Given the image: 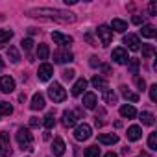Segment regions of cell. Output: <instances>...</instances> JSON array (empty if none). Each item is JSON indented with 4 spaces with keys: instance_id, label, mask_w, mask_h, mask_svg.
I'll list each match as a JSON object with an SVG mask.
<instances>
[{
    "instance_id": "6da1fadb",
    "label": "cell",
    "mask_w": 157,
    "mask_h": 157,
    "mask_svg": "<svg viewBox=\"0 0 157 157\" xmlns=\"http://www.w3.org/2000/svg\"><path fill=\"white\" fill-rule=\"evenodd\" d=\"M28 15L33 19H43V21H56L59 24H72L76 22V15L70 11L63 10H52V8H37V10H28Z\"/></svg>"
},
{
    "instance_id": "7a4b0ae2",
    "label": "cell",
    "mask_w": 157,
    "mask_h": 157,
    "mask_svg": "<svg viewBox=\"0 0 157 157\" xmlns=\"http://www.w3.org/2000/svg\"><path fill=\"white\" fill-rule=\"evenodd\" d=\"M17 142H19V146H21V150H26V151H32L33 148V135L30 133V129L28 128H21L19 131H17Z\"/></svg>"
},
{
    "instance_id": "3957f363",
    "label": "cell",
    "mask_w": 157,
    "mask_h": 157,
    "mask_svg": "<svg viewBox=\"0 0 157 157\" xmlns=\"http://www.w3.org/2000/svg\"><path fill=\"white\" fill-rule=\"evenodd\" d=\"M48 96H50L54 102H63V100L67 98V91L63 89V85H61V83L54 82V83L48 87Z\"/></svg>"
},
{
    "instance_id": "277c9868",
    "label": "cell",
    "mask_w": 157,
    "mask_h": 157,
    "mask_svg": "<svg viewBox=\"0 0 157 157\" xmlns=\"http://www.w3.org/2000/svg\"><path fill=\"white\" fill-rule=\"evenodd\" d=\"M91 135H93V129H91L89 124H80V126H76V129H74V139L80 140V142L91 139Z\"/></svg>"
},
{
    "instance_id": "5b68a950",
    "label": "cell",
    "mask_w": 157,
    "mask_h": 157,
    "mask_svg": "<svg viewBox=\"0 0 157 157\" xmlns=\"http://www.w3.org/2000/svg\"><path fill=\"white\" fill-rule=\"evenodd\" d=\"M0 155L10 157L11 155V142H10V133L0 131Z\"/></svg>"
},
{
    "instance_id": "8992f818",
    "label": "cell",
    "mask_w": 157,
    "mask_h": 157,
    "mask_svg": "<svg viewBox=\"0 0 157 157\" xmlns=\"http://www.w3.org/2000/svg\"><path fill=\"white\" fill-rule=\"evenodd\" d=\"M96 33H98V37H100V41H102V44H104V46H107V44L113 41V30H111L109 26H105V24L98 26Z\"/></svg>"
},
{
    "instance_id": "52a82bcc",
    "label": "cell",
    "mask_w": 157,
    "mask_h": 157,
    "mask_svg": "<svg viewBox=\"0 0 157 157\" xmlns=\"http://www.w3.org/2000/svg\"><path fill=\"white\" fill-rule=\"evenodd\" d=\"M111 59L118 65H128L129 61V56H128V50L126 48H115L113 54H111Z\"/></svg>"
},
{
    "instance_id": "ba28073f",
    "label": "cell",
    "mask_w": 157,
    "mask_h": 157,
    "mask_svg": "<svg viewBox=\"0 0 157 157\" xmlns=\"http://www.w3.org/2000/svg\"><path fill=\"white\" fill-rule=\"evenodd\" d=\"M0 91L6 93V94L15 91V80L11 76H2V78H0Z\"/></svg>"
},
{
    "instance_id": "9c48e42d",
    "label": "cell",
    "mask_w": 157,
    "mask_h": 157,
    "mask_svg": "<svg viewBox=\"0 0 157 157\" xmlns=\"http://www.w3.org/2000/svg\"><path fill=\"white\" fill-rule=\"evenodd\" d=\"M37 76H39L41 82H48L50 78L54 76V67L48 65V63H43V65L39 67V70H37Z\"/></svg>"
},
{
    "instance_id": "30bf717a",
    "label": "cell",
    "mask_w": 157,
    "mask_h": 157,
    "mask_svg": "<svg viewBox=\"0 0 157 157\" xmlns=\"http://www.w3.org/2000/svg\"><path fill=\"white\" fill-rule=\"evenodd\" d=\"M124 44H126L131 52H139V50H140V41H139V37L133 35V33L124 35Z\"/></svg>"
},
{
    "instance_id": "8fae6325",
    "label": "cell",
    "mask_w": 157,
    "mask_h": 157,
    "mask_svg": "<svg viewBox=\"0 0 157 157\" xmlns=\"http://www.w3.org/2000/svg\"><path fill=\"white\" fill-rule=\"evenodd\" d=\"M54 61L56 63H70V61H74V54L68 50H57L54 54Z\"/></svg>"
},
{
    "instance_id": "7c38bea8",
    "label": "cell",
    "mask_w": 157,
    "mask_h": 157,
    "mask_svg": "<svg viewBox=\"0 0 157 157\" xmlns=\"http://www.w3.org/2000/svg\"><path fill=\"white\" fill-rule=\"evenodd\" d=\"M85 89H87V80H85V78L76 80V83L72 85V96H80V94H83Z\"/></svg>"
},
{
    "instance_id": "4fadbf2b",
    "label": "cell",
    "mask_w": 157,
    "mask_h": 157,
    "mask_svg": "<svg viewBox=\"0 0 157 157\" xmlns=\"http://www.w3.org/2000/svg\"><path fill=\"white\" fill-rule=\"evenodd\" d=\"M52 39H54L56 44H61V46L72 44V41H74L70 35H63V33H59V32H54V33H52Z\"/></svg>"
},
{
    "instance_id": "5bb4252c",
    "label": "cell",
    "mask_w": 157,
    "mask_h": 157,
    "mask_svg": "<svg viewBox=\"0 0 157 157\" xmlns=\"http://www.w3.org/2000/svg\"><path fill=\"white\" fill-rule=\"evenodd\" d=\"M76 120H78V117H76L72 111H63L61 124H63L65 128H72V126H76Z\"/></svg>"
},
{
    "instance_id": "9a60e30c",
    "label": "cell",
    "mask_w": 157,
    "mask_h": 157,
    "mask_svg": "<svg viewBox=\"0 0 157 157\" xmlns=\"http://www.w3.org/2000/svg\"><path fill=\"white\" fill-rule=\"evenodd\" d=\"M30 107H32L33 111H41V109H44V96H43L41 93H35L33 98H32Z\"/></svg>"
},
{
    "instance_id": "2e32d148",
    "label": "cell",
    "mask_w": 157,
    "mask_h": 157,
    "mask_svg": "<svg viewBox=\"0 0 157 157\" xmlns=\"http://www.w3.org/2000/svg\"><path fill=\"white\" fill-rule=\"evenodd\" d=\"M52 153L56 155V157H61L63 153H65V142H63V139H54V142H52Z\"/></svg>"
},
{
    "instance_id": "e0dca14e",
    "label": "cell",
    "mask_w": 157,
    "mask_h": 157,
    "mask_svg": "<svg viewBox=\"0 0 157 157\" xmlns=\"http://www.w3.org/2000/svg\"><path fill=\"white\" fill-rule=\"evenodd\" d=\"M96 104H98L96 94H94V93H85V96H83V105H85V109H94Z\"/></svg>"
},
{
    "instance_id": "ac0fdd59",
    "label": "cell",
    "mask_w": 157,
    "mask_h": 157,
    "mask_svg": "<svg viewBox=\"0 0 157 157\" xmlns=\"http://www.w3.org/2000/svg\"><path fill=\"white\" fill-rule=\"evenodd\" d=\"M98 142H100V144H115V142H118V135L102 133V135H98Z\"/></svg>"
},
{
    "instance_id": "d6986e66",
    "label": "cell",
    "mask_w": 157,
    "mask_h": 157,
    "mask_svg": "<svg viewBox=\"0 0 157 157\" xmlns=\"http://www.w3.org/2000/svg\"><path fill=\"white\" fill-rule=\"evenodd\" d=\"M140 137H142V129H140L139 126H129V128H128V139H129V140L135 142V140H139Z\"/></svg>"
},
{
    "instance_id": "ffe728a7",
    "label": "cell",
    "mask_w": 157,
    "mask_h": 157,
    "mask_svg": "<svg viewBox=\"0 0 157 157\" xmlns=\"http://www.w3.org/2000/svg\"><path fill=\"white\" fill-rule=\"evenodd\" d=\"M111 28H113L115 32H118V33H124V32L128 30V22H126V21H120V19H113Z\"/></svg>"
},
{
    "instance_id": "44dd1931",
    "label": "cell",
    "mask_w": 157,
    "mask_h": 157,
    "mask_svg": "<svg viewBox=\"0 0 157 157\" xmlns=\"http://www.w3.org/2000/svg\"><path fill=\"white\" fill-rule=\"evenodd\" d=\"M140 33H142V37H146V39H153L155 33H157V30H155L153 24H144L142 30H140Z\"/></svg>"
},
{
    "instance_id": "7402d4cb",
    "label": "cell",
    "mask_w": 157,
    "mask_h": 157,
    "mask_svg": "<svg viewBox=\"0 0 157 157\" xmlns=\"http://www.w3.org/2000/svg\"><path fill=\"white\" fill-rule=\"evenodd\" d=\"M13 37V32L11 30H0V48H4Z\"/></svg>"
},
{
    "instance_id": "603a6c76",
    "label": "cell",
    "mask_w": 157,
    "mask_h": 157,
    "mask_svg": "<svg viewBox=\"0 0 157 157\" xmlns=\"http://www.w3.org/2000/svg\"><path fill=\"white\" fill-rule=\"evenodd\" d=\"M91 83H93V87H94V89H102V91H105V89H107V82L104 80V78H100V76H93Z\"/></svg>"
},
{
    "instance_id": "cb8c5ba5",
    "label": "cell",
    "mask_w": 157,
    "mask_h": 157,
    "mask_svg": "<svg viewBox=\"0 0 157 157\" xmlns=\"http://www.w3.org/2000/svg\"><path fill=\"white\" fill-rule=\"evenodd\" d=\"M48 56H50V48H48V44L41 43V44L37 46V57L44 61V59H48Z\"/></svg>"
},
{
    "instance_id": "d4e9b609",
    "label": "cell",
    "mask_w": 157,
    "mask_h": 157,
    "mask_svg": "<svg viewBox=\"0 0 157 157\" xmlns=\"http://www.w3.org/2000/svg\"><path fill=\"white\" fill-rule=\"evenodd\" d=\"M120 93H122V96H124L126 100H129V102H139V94H137V93L128 91V87H126V85H122V87H120Z\"/></svg>"
},
{
    "instance_id": "484cf974",
    "label": "cell",
    "mask_w": 157,
    "mask_h": 157,
    "mask_svg": "<svg viewBox=\"0 0 157 157\" xmlns=\"http://www.w3.org/2000/svg\"><path fill=\"white\" fill-rule=\"evenodd\" d=\"M120 115H122L124 118H133V117L137 115V111H135L133 105H122V107H120Z\"/></svg>"
},
{
    "instance_id": "4316f807",
    "label": "cell",
    "mask_w": 157,
    "mask_h": 157,
    "mask_svg": "<svg viewBox=\"0 0 157 157\" xmlns=\"http://www.w3.org/2000/svg\"><path fill=\"white\" fill-rule=\"evenodd\" d=\"M140 122H142L144 126H153V124H155V117H153L151 113H148V111H142V113H140Z\"/></svg>"
},
{
    "instance_id": "83f0119b",
    "label": "cell",
    "mask_w": 157,
    "mask_h": 157,
    "mask_svg": "<svg viewBox=\"0 0 157 157\" xmlns=\"http://www.w3.org/2000/svg\"><path fill=\"white\" fill-rule=\"evenodd\" d=\"M139 67H140V61H139L137 57H129V61H128V70H129L131 74H139Z\"/></svg>"
},
{
    "instance_id": "f1b7e54d",
    "label": "cell",
    "mask_w": 157,
    "mask_h": 157,
    "mask_svg": "<svg viewBox=\"0 0 157 157\" xmlns=\"http://www.w3.org/2000/svg\"><path fill=\"white\" fill-rule=\"evenodd\" d=\"M104 102H105V104H109V105L117 104V94H115L111 89H105V91H104Z\"/></svg>"
},
{
    "instance_id": "f546056e",
    "label": "cell",
    "mask_w": 157,
    "mask_h": 157,
    "mask_svg": "<svg viewBox=\"0 0 157 157\" xmlns=\"http://www.w3.org/2000/svg\"><path fill=\"white\" fill-rule=\"evenodd\" d=\"M11 113H13V105L10 102H0V117H2V115L10 117Z\"/></svg>"
},
{
    "instance_id": "4dcf8cb0",
    "label": "cell",
    "mask_w": 157,
    "mask_h": 157,
    "mask_svg": "<svg viewBox=\"0 0 157 157\" xmlns=\"http://www.w3.org/2000/svg\"><path fill=\"white\" fill-rule=\"evenodd\" d=\"M153 54H155V46L153 44H142V57L144 59H150Z\"/></svg>"
},
{
    "instance_id": "1f68e13d",
    "label": "cell",
    "mask_w": 157,
    "mask_h": 157,
    "mask_svg": "<svg viewBox=\"0 0 157 157\" xmlns=\"http://www.w3.org/2000/svg\"><path fill=\"white\" fill-rule=\"evenodd\" d=\"M43 124H44V128H46V129H52V128L56 126V117H54V113H48V115L44 117Z\"/></svg>"
},
{
    "instance_id": "d6a6232c",
    "label": "cell",
    "mask_w": 157,
    "mask_h": 157,
    "mask_svg": "<svg viewBox=\"0 0 157 157\" xmlns=\"http://www.w3.org/2000/svg\"><path fill=\"white\" fill-rule=\"evenodd\" d=\"M8 56H10V59H11L13 63H19V61H21V56H19V52H17L15 46H10V48H8Z\"/></svg>"
},
{
    "instance_id": "836d02e7",
    "label": "cell",
    "mask_w": 157,
    "mask_h": 157,
    "mask_svg": "<svg viewBox=\"0 0 157 157\" xmlns=\"http://www.w3.org/2000/svg\"><path fill=\"white\" fill-rule=\"evenodd\" d=\"M100 155V148L94 144V146H89L87 150H85V157H98Z\"/></svg>"
},
{
    "instance_id": "e575fe53",
    "label": "cell",
    "mask_w": 157,
    "mask_h": 157,
    "mask_svg": "<svg viewBox=\"0 0 157 157\" xmlns=\"http://www.w3.org/2000/svg\"><path fill=\"white\" fill-rule=\"evenodd\" d=\"M61 76H63V80L70 82V80H74V76H76V70H74V68H65V70L61 72Z\"/></svg>"
},
{
    "instance_id": "d590c367",
    "label": "cell",
    "mask_w": 157,
    "mask_h": 157,
    "mask_svg": "<svg viewBox=\"0 0 157 157\" xmlns=\"http://www.w3.org/2000/svg\"><path fill=\"white\" fill-rule=\"evenodd\" d=\"M148 148L150 150H157V133H150V137H148Z\"/></svg>"
},
{
    "instance_id": "8d00e7d4",
    "label": "cell",
    "mask_w": 157,
    "mask_h": 157,
    "mask_svg": "<svg viewBox=\"0 0 157 157\" xmlns=\"http://www.w3.org/2000/svg\"><path fill=\"white\" fill-rule=\"evenodd\" d=\"M21 46H22V48H24L26 52H30V50L33 48V39H30V37H28V39H22Z\"/></svg>"
},
{
    "instance_id": "74e56055",
    "label": "cell",
    "mask_w": 157,
    "mask_h": 157,
    "mask_svg": "<svg viewBox=\"0 0 157 157\" xmlns=\"http://www.w3.org/2000/svg\"><path fill=\"white\" fill-rule=\"evenodd\" d=\"M150 100L151 102H157V85H151L150 87Z\"/></svg>"
},
{
    "instance_id": "f35d334b",
    "label": "cell",
    "mask_w": 157,
    "mask_h": 157,
    "mask_svg": "<svg viewBox=\"0 0 157 157\" xmlns=\"http://www.w3.org/2000/svg\"><path fill=\"white\" fill-rule=\"evenodd\" d=\"M135 83H137V87H139L140 91H146V83H144L142 78H135Z\"/></svg>"
},
{
    "instance_id": "ab89813d",
    "label": "cell",
    "mask_w": 157,
    "mask_h": 157,
    "mask_svg": "<svg viewBox=\"0 0 157 157\" xmlns=\"http://www.w3.org/2000/svg\"><path fill=\"white\" fill-rule=\"evenodd\" d=\"M39 124H41V120H39L37 117H32V118H30V126H32V128H39Z\"/></svg>"
},
{
    "instance_id": "60d3db41",
    "label": "cell",
    "mask_w": 157,
    "mask_h": 157,
    "mask_svg": "<svg viewBox=\"0 0 157 157\" xmlns=\"http://www.w3.org/2000/svg\"><path fill=\"white\" fill-rule=\"evenodd\" d=\"M150 15H157V2H155V0L150 4Z\"/></svg>"
},
{
    "instance_id": "b9f144b4",
    "label": "cell",
    "mask_w": 157,
    "mask_h": 157,
    "mask_svg": "<svg viewBox=\"0 0 157 157\" xmlns=\"http://www.w3.org/2000/svg\"><path fill=\"white\" fill-rule=\"evenodd\" d=\"M89 65H91V67H98V65H100V59H98L96 56H93L91 61H89Z\"/></svg>"
},
{
    "instance_id": "7bdbcfd3",
    "label": "cell",
    "mask_w": 157,
    "mask_h": 157,
    "mask_svg": "<svg viewBox=\"0 0 157 157\" xmlns=\"http://www.w3.org/2000/svg\"><path fill=\"white\" fill-rule=\"evenodd\" d=\"M85 41H87L91 46H96V43H94V39H93V35H91V33H87V35H85Z\"/></svg>"
},
{
    "instance_id": "ee69618b",
    "label": "cell",
    "mask_w": 157,
    "mask_h": 157,
    "mask_svg": "<svg viewBox=\"0 0 157 157\" xmlns=\"http://www.w3.org/2000/svg\"><path fill=\"white\" fill-rule=\"evenodd\" d=\"M142 21H144V19H142L140 15H135V17H133V24H142Z\"/></svg>"
},
{
    "instance_id": "f6af8a7d",
    "label": "cell",
    "mask_w": 157,
    "mask_h": 157,
    "mask_svg": "<svg viewBox=\"0 0 157 157\" xmlns=\"http://www.w3.org/2000/svg\"><path fill=\"white\" fill-rule=\"evenodd\" d=\"M102 72L104 74H111V67L109 65H102Z\"/></svg>"
},
{
    "instance_id": "bcb514c9",
    "label": "cell",
    "mask_w": 157,
    "mask_h": 157,
    "mask_svg": "<svg viewBox=\"0 0 157 157\" xmlns=\"http://www.w3.org/2000/svg\"><path fill=\"white\" fill-rule=\"evenodd\" d=\"M104 157H117V153H115V151H109V153H105Z\"/></svg>"
},
{
    "instance_id": "7dc6e473",
    "label": "cell",
    "mask_w": 157,
    "mask_h": 157,
    "mask_svg": "<svg viewBox=\"0 0 157 157\" xmlns=\"http://www.w3.org/2000/svg\"><path fill=\"white\" fill-rule=\"evenodd\" d=\"M2 70H4V59L0 57V72H2Z\"/></svg>"
},
{
    "instance_id": "c3c4849f",
    "label": "cell",
    "mask_w": 157,
    "mask_h": 157,
    "mask_svg": "<svg viewBox=\"0 0 157 157\" xmlns=\"http://www.w3.org/2000/svg\"><path fill=\"white\" fill-rule=\"evenodd\" d=\"M35 32H37V30H35V28H28V33H30V35H33V33H35Z\"/></svg>"
}]
</instances>
